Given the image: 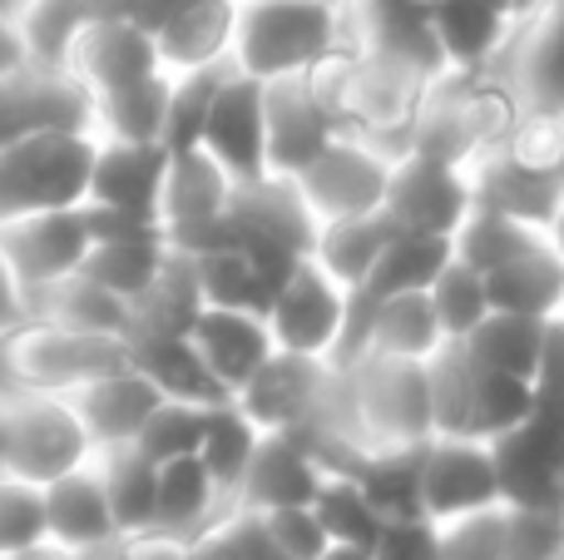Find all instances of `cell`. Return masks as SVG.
<instances>
[{
  "mask_svg": "<svg viewBox=\"0 0 564 560\" xmlns=\"http://www.w3.org/2000/svg\"><path fill=\"white\" fill-rule=\"evenodd\" d=\"M322 476H327V466L307 442H297L292 432H263L234 506H248L258 516L282 511V506H312Z\"/></svg>",
  "mask_w": 564,
  "mask_h": 560,
  "instance_id": "44dd1931",
  "label": "cell"
},
{
  "mask_svg": "<svg viewBox=\"0 0 564 560\" xmlns=\"http://www.w3.org/2000/svg\"><path fill=\"white\" fill-rule=\"evenodd\" d=\"M312 234H317V218H312L307 198L297 194V184L282 174L248 179L234 189V204L224 218V244H238L268 278L297 268L312 254Z\"/></svg>",
  "mask_w": 564,
  "mask_h": 560,
  "instance_id": "277c9868",
  "label": "cell"
},
{
  "mask_svg": "<svg viewBox=\"0 0 564 560\" xmlns=\"http://www.w3.org/2000/svg\"><path fill=\"white\" fill-rule=\"evenodd\" d=\"M25 317H30V303H25V293H20V283L10 278L6 258H0V337L15 333Z\"/></svg>",
  "mask_w": 564,
  "mask_h": 560,
  "instance_id": "816d5d0a",
  "label": "cell"
},
{
  "mask_svg": "<svg viewBox=\"0 0 564 560\" xmlns=\"http://www.w3.org/2000/svg\"><path fill=\"white\" fill-rule=\"evenodd\" d=\"M500 502L496 452L480 437H431L421 446V516L436 526L470 511H490Z\"/></svg>",
  "mask_w": 564,
  "mask_h": 560,
  "instance_id": "7c38bea8",
  "label": "cell"
},
{
  "mask_svg": "<svg viewBox=\"0 0 564 560\" xmlns=\"http://www.w3.org/2000/svg\"><path fill=\"white\" fill-rule=\"evenodd\" d=\"M466 357L486 373L500 377H520L535 387V367H540V347H545V323L540 317H520V313H500L490 308L476 323V333L460 337Z\"/></svg>",
  "mask_w": 564,
  "mask_h": 560,
  "instance_id": "1f68e13d",
  "label": "cell"
},
{
  "mask_svg": "<svg viewBox=\"0 0 564 560\" xmlns=\"http://www.w3.org/2000/svg\"><path fill=\"white\" fill-rule=\"evenodd\" d=\"M65 69L89 89V99H99L109 89H124V85L159 75L164 60H159L154 35L134 15H105L69 40Z\"/></svg>",
  "mask_w": 564,
  "mask_h": 560,
  "instance_id": "ac0fdd59",
  "label": "cell"
},
{
  "mask_svg": "<svg viewBox=\"0 0 564 560\" xmlns=\"http://www.w3.org/2000/svg\"><path fill=\"white\" fill-rule=\"evenodd\" d=\"M234 179L224 164L204 154V149H169L164 189H159V228H164L169 248L178 254H204V248L224 244V218L234 204Z\"/></svg>",
  "mask_w": 564,
  "mask_h": 560,
  "instance_id": "9c48e42d",
  "label": "cell"
},
{
  "mask_svg": "<svg viewBox=\"0 0 564 560\" xmlns=\"http://www.w3.org/2000/svg\"><path fill=\"white\" fill-rule=\"evenodd\" d=\"M506 531H510V506L456 516V521L441 526V556L446 560H506Z\"/></svg>",
  "mask_w": 564,
  "mask_h": 560,
  "instance_id": "bcb514c9",
  "label": "cell"
},
{
  "mask_svg": "<svg viewBox=\"0 0 564 560\" xmlns=\"http://www.w3.org/2000/svg\"><path fill=\"white\" fill-rule=\"evenodd\" d=\"M555 560H564V526H560V551H555Z\"/></svg>",
  "mask_w": 564,
  "mask_h": 560,
  "instance_id": "91938a15",
  "label": "cell"
},
{
  "mask_svg": "<svg viewBox=\"0 0 564 560\" xmlns=\"http://www.w3.org/2000/svg\"><path fill=\"white\" fill-rule=\"evenodd\" d=\"M446 258H451V238H426V234H401V228H391V238L381 244L371 273L351 288V308L377 303V298H391V293L431 288V278L441 273Z\"/></svg>",
  "mask_w": 564,
  "mask_h": 560,
  "instance_id": "4dcf8cb0",
  "label": "cell"
},
{
  "mask_svg": "<svg viewBox=\"0 0 564 560\" xmlns=\"http://www.w3.org/2000/svg\"><path fill=\"white\" fill-rule=\"evenodd\" d=\"M129 363L154 383L159 397L174 402H224V387L214 383V373L204 367V357L194 353L188 333H134L129 337Z\"/></svg>",
  "mask_w": 564,
  "mask_h": 560,
  "instance_id": "f1b7e54d",
  "label": "cell"
},
{
  "mask_svg": "<svg viewBox=\"0 0 564 560\" xmlns=\"http://www.w3.org/2000/svg\"><path fill=\"white\" fill-rule=\"evenodd\" d=\"M317 560H371V551H367V546H341V541H332Z\"/></svg>",
  "mask_w": 564,
  "mask_h": 560,
  "instance_id": "f5cc1de1",
  "label": "cell"
},
{
  "mask_svg": "<svg viewBox=\"0 0 564 560\" xmlns=\"http://www.w3.org/2000/svg\"><path fill=\"white\" fill-rule=\"evenodd\" d=\"M69 402H75V412H79V422H85L95 452H115V446L139 442L149 412L159 407V392L134 363H124V367H115V373L95 377L89 387H79Z\"/></svg>",
  "mask_w": 564,
  "mask_h": 560,
  "instance_id": "cb8c5ba5",
  "label": "cell"
},
{
  "mask_svg": "<svg viewBox=\"0 0 564 560\" xmlns=\"http://www.w3.org/2000/svg\"><path fill=\"white\" fill-rule=\"evenodd\" d=\"M30 317H50L65 327H85V333H109V337H129L134 333V303H124L119 293L99 288L95 278L75 273L65 283L45 288L40 298H30Z\"/></svg>",
  "mask_w": 564,
  "mask_h": 560,
  "instance_id": "836d02e7",
  "label": "cell"
},
{
  "mask_svg": "<svg viewBox=\"0 0 564 560\" xmlns=\"http://www.w3.org/2000/svg\"><path fill=\"white\" fill-rule=\"evenodd\" d=\"M45 546V496L40 486L0 476V560Z\"/></svg>",
  "mask_w": 564,
  "mask_h": 560,
  "instance_id": "f6af8a7d",
  "label": "cell"
},
{
  "mask_svg": "<svg viewBox=\"0 0 564 560\" xmlns=\"http://www.w3.org/2000/svg\"><path fill=\"white\" fill-rule=\"evenodd\" d=\"M446 347V333L436 323L426 288L416 293H391L377 303L351 308L347 317V343H341L337 363L347 357H401V363H426L431 353Z\"/></svg>",
  "mask_w": 564,
  "mask_h": 560,
  "instance_id": "e0dca14e",
  "label": "cell"
},
{
  "mask_svg": "<svg viewBox=\"0 0 564 560\" xmlns=\"http://www.w3.org/2000/svg\"><path fill=\"white\" fill-rule=\"evenodd\" d=\"M35 69H50V65H40L35 60V45H30L25 20L0 15V85L25 79V75H35Z\"/></svg>",
  "mask_w": 564,
  "mask_h": 560,
  "instance_id": "f907efd6",
  "label": "cell"
},
{
  "mask_svg": "<svg viewBox=\"0 0 564 560\" xmlns=\"http://www.w3.org/2000/svg\"><path fill=\"white\" fill-rule=\"evenodd\" d=\"M391 159L381 144L341 129L292 184L307 198L312 218H357V214H381L387 198V179H391Z\"/></svg>",
  "mask_w": 564,
  "mask_h": 560,
  "instance_id": "8fae6325",
  "label": "cell"
},
{
  "mask_svg": "<svg viewBox=\"0 0 564 560\" xmlns=\"http://www.w3.org/2000/svg\"><path fill=\"white\" fill-rule=\"evenodd\" d=\"M188 343L214 373V383L224 387V397L243 392L258 367L278 353L268 317L248 313V308H198V317L188 323Z\"/></svg>",
  "mask_w": 564,
  "mask_h": 560,
  "instance_id": "d6986e66",
  "label": "cell"
},
{
  "mask_svg": "<svg viewBox=\"0 0 564 560\" xmlns=\"http://www.w3.org/2000/svg\"><path fill=\"white\" fill-rule=\"evenodd\" d=\"M391 238V224L381 214H357V218H322L317 234H312V263L322 273H332L341 288H357L371 273L381 244Z\"/></svg>",
  "mask_w": 564,
  "mask_h": 560,
  "instance_id": "e575fe53",
  "label": "cell"
},
{
  "mask_svg": "<svg viewBox=\"0 0 564 560\" xmlns=\"http://www.w3.org/2000/svg\"><path fill=\"white\" fill-rule=\"evenodd\" d=\"M164 263H169V238L159 224H99V238L79 273L95 278L109 293H119L124 303H139L154 288V278L164 273Z\"/></svg>",
  "mask_w": 564,
  "mask_h": 560,
  "instance_id": "d4e9b609",
  "label": "cell"
},
{
  "mask_svg": "<svg viewBox=\"0 0 564 560\" xmlns=\"http://www.w3.org/2000/svg\"><path fill=\"white\" fill-rule=\"evenodd\" d=\"M85 422L69 397L15 392L6 397V476L30 486H50L59 476L95 462Z\"/></svg>",
  "mask_w": 564,
  "mask_h": 560,
  "instance_id": "5b68a950",
  "label": "cell"
},
{
  "mask_svg": "<svg viewBox=\"0 0 564 560\" xmlns=\"http://www.w3.org/2000/svg\"><path fill=\"white\" fill-rule=\"evenodd\" d=\"M169 149L134 139H99L89 169L85 204L99 224H159V189H164Z\"/></svg>",
  "mask_w": 564,
  "mask_h": 560,
  "instance_id": "5bb4252c",
  "label": "cell"
},
{
  "mask_svg": "<svg viewBox=\"0 0 564 560\" xmlns=\"http://www.w3.org/2000/svg\"><path fill=\"white\" fill-rule=\"evenodd\" d=\"M535 417L564 427V317L545 323V347L535 367Z\"/></svg>",
  "mask_w": 564,
  "mask_h": 560,
  "instance_id": "681fc988",
  "label": "cell"
},
{
  "mask_svg": "<svg viewBox=\"0 0 564 560\" xmlns=\"http://www.w3.org/2000/svg\"><path fill=\"white\" fill-rule=\"evenodd\" d=\"M263 526L273 536V546L288 560H317L332 546V536L322 531L312 506H282V511H263Z\"/></svg>",
  "mask_w": 564,
  "mask_h": 560,
  "instance_id": "c3c4849f",
  "label": "cell"
},
{
  "mask_svg": "<svg viewBox=\"0 0 564 560\" xmlns=\"http://www.w3.org/2000/svg\"><path fill=\"white\" fill-rule=\"evenodd\" d=\"M184 560H288L268 536L263 516L248 506H228L208 531H198L184 546Z\"/></svg>",
  "mask_w": 564,
  "mask_h": 560,
  "instance_id": "b9f144b4",
  "label": "cell"
},
{
  "mask_svg": "<svg viewBox=\"0 0 564 560\" xmlns=\"http://www.w3.org/2000/svg\"><path fill=\"white\" fill-rule=\"evenodd\" d=\"M341 383L357 417V432L367 452L377 446H421L431 442V392L426 363H401V357H347Z\"/></svg>",
  "mask_w": 564,
  "mask_h": 560,
  "instance_id": "3957f363",
  "label": "cell"
},
{
  "mask_svg": "<svg viewBox=\"0 0 564 560\" xmlns=\"http://www.w3.org/2000/svg\"><path fill=\"white\" fill-rule=\"evenodd\" d=\"M198 149L214 164H224V174L234 184L268 174V105H263V79H248L238 69H228L218 79L214 99H208L204 129H198Z\"/></svg>",
  "mask_w": 564,
  "mask_h": 560,
  "instance_id": "4fadbf2b",
  "label": "cell"
},
{
  "mask_svg": "<svg viewBox=\"0 0 564 560\" xmlns=\"http://www.w3.org/2000/svg\"><path fill=\"white\" fill-rule=\"evenodd\" d=\"M426 25L431 40H436L441 65L486 75V69H496L500 50L516 30V15H506L490 0H426Z\"/></svg>",
  "mask_w": 564,
  "mask_h": 560,
  "instance_id": "7402d4cb",
  "label": "cell"
},
{
  "mask_svg": "<svg viewBox=\"0 0 564 560\" xmlns=\"http://www.w3.org/2000/svg\"><path fill=\"white\" fill-rule=\"evenodd\" d=\"M426 298H431V308H436V323H441V333H446V343L470 337L480 317L490 313L486 273H480V268H470L466 258H456V254H451L446 263H441V273L431 278Z\"/></svg>",
  "mask_w": 564,
  "mask_h": 560,
  "instance_id": "60d3db41",
  "label": "cell"
},
{
  "mask_svg": "<svg viewBox=\"0 0 564 560\" xmlns=\"http://www.w3.org/2000/svg\"><path fill=\"white\" fill-rule=\"evenodd\" d=\"M10 560H75L69 551H59V546H35V551H20V556H10Z\"/></svg>",
  "mask_w": 564,
  "mask_h": 560,
  "instance_id": "db71d44e",
  "label": "cell"
},
{
  "mask_svg": "<svg viewBox=\"0 0 564 560\" xmlns=\"http://www.w3.org/2000/svg\"><path fill=\"white\" fill-rule=\"evenodd\" d=\"M40 129H89V89L69 69H35L0 85V144Z\"/></svg>",
  "mask_w": 564,
  "mask_h": 560,
  "instance_id": "603a6c76",
  "label": "cell"
},
{
  "mask_svg": "<svg viewBox=\"0 0 564 560\" xmlns=\"http://www.w3.org/2000/svg\"><path fill=\"white\" fill-rule=\"evenodd\" d=\"M535 412V387L520 377H500L476 367V397H470V437L496 442V437L516 432L525 417Z\"/></svg>",
  "mask_w": 564,
  "mask_h": 560,
  "instance_id": "7bdbcfd3",
  "label": "cell"
},
{
  "mask_svg": "<svg viewBox=\"0 0 564 560\" xmlns=\"http://www.w3.org/2000/svg\"><path fill=\"white\" fill-rule=\"evenodd\" d=\"M263 317H268V333H273L278 353L337 363L341 343H347L351 293L332 273H322L312 258H302L297 268H288L278 278Z\"/></svg>",
  "mask_w": 564,
  "mask_h": 560,
  "instance_id": "8992f818",
  "label": "cell"
},
{
  "mask_svg": "<svg viewBox=\"0 0 564 560\" xmlns=\"http://www.w3.org/2000/svg\"><path fill=\"white\" fill-rule=\"evenodd\" d=\"M258 442H263V427H258L234 397H224V402L208 407L198 462L208 466V476L218 482V492H224L228 502H234L238 486H243V472H248V462H253Z\"/></svg>",
  "mask_w": 564,
  "mask_h": 560,
  "instance_id": "d590c367",
  "label": "cell"
},
{
  "mask_svg": "<svg viewBox=\"0 0 564 560\" xmlns=\"http://www.w3.org/2000/svg\"><path fill=\"white\" fill-rule=\"evenodd\" d=\"M228 496L218 492V482L208 476V466L198 456H174V462H159V506H154V531L159 541L188 546L198 531L218 521L228 511Z\"/></svg>",
  "mask_w": 564,
  "mask_h": 560,
  "instance_id": "484cf974",
  "label": "cell"
},
{
  "mask_svg": "<svg viewBox=\"0 0 564 560\" xmlns=\"http://www.w3.org/2000/svg\"><path fill=\"white\" fill-rule=\"evenodd\" d=\"M486 288H490V308H500V313L550 323V317L564 313V254L550 244V234H540L510 263L486 273Z\"/></svg>",
  "mask_w": 564,
  "mask_h": 560,
  "instance_id": "4316f807",
  "label": "cell"
},
{
  "mask_svg": "<svg viewBox=\"0 0 564 560\" xmlns=\"http://www.w3.org/2000/svg\"><path fill=\"white\" fill-rule=\"evenodd\" d=\"M545 234H550V244H555V248H560V254H564V198H560L555 218H550V224H545Z\"/></svg>",
  "mask_w": 564,
  "mask_h": 560,
  "instance_id": "11a10c76",
  "label": "cell"
},
{
  "mask_svg": "<svg viewBox=\"0 0 564 560\" xmlns=\"http://www.w3.org/2000/svg\"><path fill=\"white\" fill-rule=\"evenodd\" d=\"M263 105H268V174L297 179L341 134L337 109L327 105V95L317 89L312 75L263 85Z\"/></svg>",
  "mask_w": 564,
  "mask_h": 560,
  "instance_id": "9a60e30c",
  "label": "cell"
},
{
  "mask_svg": "<svg viewBox=\"0 0 564 560\" xmlns=\"http://www.w3.org/2000/svg\"><path fill=\"white\" fill-rule=\"evenodd\" d=\"M169 99H174V75L139 79V85L109 89V95L89 99V129L99 139H134V144H164L169 129Z\"/></svg>",
  "mask_w": 564,
  "mask_h": 560,
  "instance_id": "f546056e",
  "label": "cell"
},
{
  "mask_svg": "<svg viewBox=\"0 0 564 560\" xmlns=\"http://www.w3.org/2000/svg\"><path fill=\"white\" fill-rule=\"evenodd\" d=\"M188 258H194L204 308H248V313H263L268 298H273V278L238 244H218V248H204V254H188Z\"/></svg>",
  "mask_w": 564,
  "mask_h": 560,
  "instance_id": "8d00e7d4",
  "label": "cell"
},
{
  "mask_svg": "<svg viewBox=\"0 0 564 560\" xmlns=\"http://www.w3.org/2000/svg\"><path fill=\"white\" fill-rule=\"evenodd\" d=\"M0 476H6V397H0Z\"/></svg>",
  "mask_w": 564,
  "mask_h": 560,
  "instance_id": "6f0895ef",
  "label": "cell"
},
{
  "mask_svg": "<svg viewBox=\"0 0 564 560\" xmlns=\"http://www.w3.org/2000/svg\"><path fill=\"white\" fill-rule=\"evenodd\" d=\"M560 317H564V313H560Z\"/></svg>",
  "mask_w": 564,
  "mask_h": 560,
  "instance_id": "94428289",
  "label": "cell"
},
{
  "mask_svg": "<svg viewBox=\"0 0 564 560\" xmlns=\"http://www.w3.org/2000/svg\"><path fill=\"white\" fill-rule=\"evenodd\" d=\"M159 60L169 75L184 69H208L228 65V40H234V0H188L169 20H159L154 30Z\"/></svg>",
  "mask_w": 564,
  "mask_h": 560,
  "instance_id": "83f0119b",
  "label": "cell"
},
{
  "mask_svg": "<svg viewBox=\"0 0 564 560\" xmlns=\"http://www.w3.org/2000/svg\"><path fill=\"white\" fill-rule=\"evenodd\" d=\"M40 496H45V541L59 546V551L89 556V551H109V546L124 541L115 526V511H109L99 462L40 486Z\"/></svg>",
  "mask_w": 564,
  "mask_h": 560,
  "instance_id": "ffe728a7",
  "label": "cell"
},
{
  "mask_svg": "<svg viewBox=\"0 0 564 560\" xmlns=\"http://www.w3.org/2000/svg\"><path fill=\"white\" fill-rule=\"evenodd\" d=\"M367 551L371 560H446L441 556V526L431 516H391V521H381Z\"/></svg>",
  "mask_w": 564,
  "mask_h": 560,
  "instance_id": "7dc6e473",
  "label": "cell"
},
{
  "mask_svg": "<svg viewBox=\"0 0 564 560\" xmlns=\"http://www.w3.org/2000/svg\"><path fill=\"white\" fill-rule=\"evenodd\" d=\"M0 347H6L15 392H50V397H75L95 377L129 363V337L85 333V327H65L50 323V317H25L15 333H6Z\"/></svg>",
  "mask_w": 564,
  "mask_h": 560,
  "instance_id": "7a4b0ae2",
  "label": "cell"
},
{
  "mask_svg": "<svg viewBox=\"0 0 564 560\" xmlns=\"http://www.w3.org/2000/svg\"><path fill=\"white\" fill-rule=\"evenodd\" d=\"M204 422L208 407L204 402H174V397H159V407L149 412L144 432H139V452L149 462H174V456H198V442H204Z\"/></svg>",
  "mask_w": 564,
  "mask_h": 560,
  "instance_id": "ee69618b",
  "label": "cell"
},
{
  "mask_svg": "<svg viewBox=\"0 0 564 560\" xmlns=\"http://www.w3.org/2000/svg\"><path fill=\"white\" fill-rule=\"evenodd\" d=\"M421 446H377L351 466L387 521L391 516H421Z\"/></svg>",
  "mask_w": 564,
  "mask_h": 560,
  "instance_id": "f35d334b",
  "label": "cell"
},
{
  "mask_svg": "<svg viewBox=\"0 0 564 560\" xmlns=\"http://www.w3.org/2000/svg\"><path fill=\"white\" fill-rule=\"evenodd\" d=\"M95 462H99V476H105V496H109L119 536L124 541H144L154 531L159 466L139 446H115V452H99Z\"/></svg>",
  "mask_w": 564,
  "mask_h": 560,
  "instance_id": "d6a6232c",
  "label": "cell"
},
{
  "mask_svg": "<svg viewBox=\"0 0 564 560\" xmlns=\"http://www.w3.org/2000/svg\"><path fill=\"white\" fill-rule=\"evenodd\" d=\"M30 6H35V0H0V15L25 20V15H30Z\"/></svg>",
  "mask_w": 564,
  "mask_h": 560,
  "instance_id": "9f6ffc18",
  "label": "cell"
},
{
  "mask_svg": "<svg viewBox=\"0 0 564 560\" xmlns=\"http://www.w3.org/2000/svg\"><path fill=\"white\" fill-rule=\"evenodd\" d=\"M234 402L243 407L263 432L307 437V432H317V427L327 422V412L337 407V363L273 353Z\"/></svg>",
  "mask_w": 564,
  "mask_h": 560,
  "instance_id": "30bf717a",
  "label": "cell"
},
{
  "mask_svg": "<svg viewBox=\"0 0 564 560\" xmlns=\"http://www.w3.org/2000/svg\"><path fill=\"white\" fill-rule=\"evenodd\" d=\"M347 50L341 0H234L228 65L248 79H297Z\"/></svg>",
  "mask_w": 564,
  "mask_h": 560,
  "instance_id": "6da1fadb",
  "label": "cell"
},
{
  "mask_svg": "<svg viewBox=\"0 0 564 560\" xmlns=\"http://www.w3.org/2000/svg\"><path fill=\"white\" fill-rule=\"evenodd\" d=\"M500 502L516 511H564V427L530 412L516 432L490 442Z\"/></svg>",
  "mask_w": 564,
  "mask_h": 560,
  "instance_id": "2e32d148",
  "label": "cell"
},
{
  "mask_svg": "<svg viewBox=\"0 0 564 560\" xmlns=\"http://www.w3.org/2000/svg\"><path fill=\"white\" fill-rule=\"evenodd\" d=\"M476 204L470 189V169L451 164V159L421 154V149H401L391 159L387 198H381V218L401 234H426V238H456L460 218Z\"/></svg>",
  "mask_w": 564,
  "mask_h": 560,
  "instance_id": "ba28073f",
  "label": "cell"
},
{
  "mask_svg": "<svg viewBox=\"0 0 564 560\" xmlns=\"http://www.w3.org/2000/svg\"><path fill=\"white\" fill-rule=\"evenodd\" d=\"M312 511H317L322 531L341 546H371L387 516L377 511V502L367 496V486L357 482V472H327L312 496Z\"/></svg>",
  "mask_w": 564,
  "mask_h": 560,
  "instance_id": "ab89813d",
  "label": "cell"
},
{
  "mask_svg": "<svg viewBox=\"0 0 564 560\" xmlns=\"http://www.w3.org/2000/svg\"><path fill=\"white\" fill-rule=\"evenodd\" d=\"M490 6H500V10H506V15H520V10H525L530 0H490Z\"/></svg>",
  "mask_w": 564,
  "mask_h": 560,
  "instance_id": "680465c9",
  "label": "cell"
},
{
  "mask_svg": "<svg viewBox=\"0 0 564 560\" xmlns=\"http://www.w3.org/2000/svg\"><path fill=\"white\" fill-rule=\"evenodd\" d=\"M99 238L95 208L89 204H65V208H45V214L15 218L0 228V258H6L10 278L20 283V293L40 298L45 288L65 283L85 268L89 248Z\"/></svg>",
  "mask_w": 564,
  "mask_h": 560,
  "instance_id": "52a82bcc",
  "label": "cell"
},
{
  "mask_svg": "<svg viewBox=\"0 0 564 560\" xmlns=\"http://www.w3.org/2000/svg\"><path fill=\"white\" fill-rule=\"evenodd\" d=\"M540 234H545V228L525 224V218H510L490 204H470V214L460 218L456 238H451V254L466 258V263L480 268V273H496V268L510 263L520 248L535 244Z\"/></svg>",
  "mask_w": 564,
  "mask_h": 560,
  "instance_id": "74e56055",
  "label": "cell"
}]
</instances>
